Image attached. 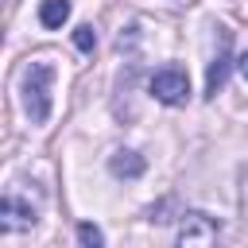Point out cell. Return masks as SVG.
<instances>
[{
    "label": "cell",
    "instance_id": "cell-1",
    "mask_svg": "<svg viewBox=\"0 0 248 248\" xmlns=\"http://www.w3.org/2000/svg\"><path fill=\"white\" fill-rule=\"evenodd\" d=\"M50 85H54V66L46 58L23 66L19 101H23V112L31 116V124H46L50 120Z\"/></svg>",
    "mask_w": 248,
    "mask_h": 248
},
{
    "label": "cell",
    "instance_id": "cell-2",
    "mask_svg": "<svg viewBox=\"0 0 248 248\" xmlns=\"http://www.w3.org/2000/svg\"><path fill=\"white\" fill-rule=\"evenodd\" d=\"M147 89H151V97H155L159 105H170V108H178V105L190 101V78H186V70H178V66L155 70L151 81H147Z\"/></svg>",
    "mask_w": 248,
    "mask_h": 248
},
{
    "label": "cell",
    "instance_id": "cell-3",
    "mask_svg": "<svg viewBox=\"0 0 248 248\" xmlns=\"http://www.w3.org/2000/svg\"><path fill=\"white\" fill-rule=\"evenodd\" d=\"M217 31V50L209 58V70H205V97H217L225 89V78H229V66H232V35L229 27H213Z\"/></svg>",
    "mask_w": 248,
    "mask_h": 248
},
{
    "label": "cell",
    "instance_id": "cell-4",
    "mask_svg": "<svg viewBox=\"0 0 248 248\" xmlns=\"http://www.w3.org/2000/svg\"><path fill=\"white\" fill-rule=\"evenodd\" d=\"M217 232H221V225H217L209 213H198V209L178 213V232H174L178 244H213Z\"/></svg>",
    "mask_w": 248,
    "mask_h": 248
},
{
    "label": "cell",
    "instance_id": "cell-5",
    "mask_svg": "<svg viewBox=\"0 0 248 248\" xmlns=\"http://www.w3.org/2000/svg\"><path fill=\"white\" fill-rule=\"evenodd\" d=\"M35 221H39V213H35L31 202H23L19 194H4V198H0V225H4V232L35 229Z\"/></svg>",
    "mask_w": 248,
    "mask_h": 248
},
{
    "label": "cell",
    "instance_id": "cell-6",
    "mask_svg": "<svg viewBox=\"0 0 248 248\" xmlns=\"http://www.w3.org/2000/svg\"><path fill=\"white\" fill-rule=\"evenodd\" d=\"M108 170H112L116 178H140V174L147 170V163H143V155H136L132 147H116V151L108 155Z\"/></svg>",
    "mask_w": 248,
    "mask_h": 248
},
{
    "label": "cell",
    "instance_id": "cell-7",
    "mask_svg": "<svg viewBox=\"0 0 248 248\" xmlns=\"http://www.w3.org/2000/svg\"><path fill=\"white\" fill-rule=\"evenodd\" d=\"M70 12H74L70 0H43V4H39V23H43L46 31H58V27L70 19Z\"/></svg>",
    "mask_w": 248,
    "mask_h": 248
},
{
    "label": "cell",
    "instance_id": "cell-8",
    "mask_svg": "<svg viewBox=\"0 0 248 248\" xmlns=\"http://www.w3.org/2000/svg\"><path fill=\"white\" fill-rule=\"evenodd\" d=\"M74 46H78L81 54H93V46H97V31H93L89 23H81V27H74Z\"/></svg>",
    "mask_w": 248,
    "mask_h": 248
},
{
    "label": "cell",
    "instance_id": "cell-9",
    "mask_svg": "<svg viewBox=\"0 0 248 248\" xmlns=\"http://www.w3.org/2000/svg\"><path fill=\"white\" fill-rule=\"evenodd\" d=\"M78 240H81L85 248H101V244H105V232H101L97 225H89V221H81V225H78Z\"/></svg>",
    "mask_w": 248,
    "mask_h": 248
},
{
    "label": "cell",
    "instance_id": "cell-10",
    "mask_svg": "<svg viewBox=\"0 0 248 248\" xmlns=\"http://www.w3.org/2000/svg\"><path fill=\"white\" fill-rule=\"evenodd\" d=\"M240 209H244V217H248V170H244V186H240Z\"/></svg>",
    "mask_w": 248,
    "mask_h": 248
},
{
    "label": "cell",
    "instance_id": "cell-11",
    "mask_svg": "<svg viewBox=\"0 0 248 248\" xmlns=\"http://www.w3.org/2000/svg\"><path fill=\"white\" fill-rule=\"evenodd\" d=\"M236 66H240V74H244V81H248V50H244V54L236 58Z\"/></svg>",
    "mask_w": 248,
    "mask_h": 248
}]
</instances>
